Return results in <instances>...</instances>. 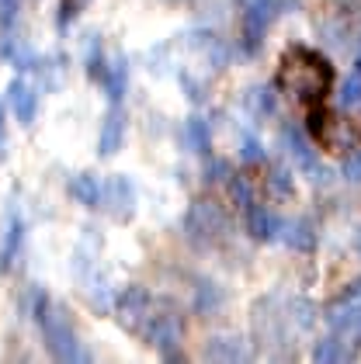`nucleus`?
I'll use <instances>...</instances> for the list:
<instances>
[{"label": "nucleus", "mask_w": 361, "mask_h": 364, "mask_svg": "<svg viewBox=\"0 0 361 364\" xmlns=\"http://www.w3.org/2000/svg\"><path fill=\"white\" fill-rule=\"evenodd\" d=\"M275 87L285 97H292L303 112H309V108L330 101L333 87H337V70L320 49L288 46L278 59Z\"/></svg>", "instance_id": "nucleus-1"}, {"label": "nucleus", "mask_w": 361, "mask_h": 364, "mask_svg": "<svg viewBox=\"0 0 361 364\" xmlns=\"http://www.w3.org/2000/svg\"><path fill=\"white\" fill-rule=\"evenodd\" d=\"M305 129H309V139L327 153L351 156L361 149V125L347 114L330 112L327 105H316L305 112Z\"/></svg>", "instance_id": "nucleus-2"}, {"label": "nucleus", "mask_w": 361, "mask_h": 364, "mask_svg": "<svg viewBox=\"0 0 361 364\" xmlns=\"http://www.w3.org/2000/svg\"><path fill=\"white\" fill-rule=\"evenodd\" d=\"M35 319H38V330L46 336V347H49V354H53L56 361H87V358H90L80 347L73 326H70V316L59 306H53L46 295H42V302H38Z\"/></svg>", "instance_id": "nucleus-3"}, {"label": "nucleus", "mask_w": 361, "mask_h": 364, "mask_svg": "<svg viewBox=\"0 0 361 364\" xmlns=\"http://www.w3.org/2000/svg\"><path fill=\"white\" fill-rule=\"evenodd\" d=\"M278 0H253L244 14V38H247V49H257V42L264 38L268 25L278 18Z\"/></svg>", "instance_id": "nucleus-4"}, {"label": "nucleus", "mask_w": 361, "mask_h": 364, "mask_svg": "<svg viewBox=\"0 0 361 364\" xmlns=\"http://www.w3.org/2000/svg\"><path fill=\"white\" fill-rule=\"evenodd\" d=\"M125 146V114L118 105H111V112L101 122V136H98V153L101 156H115Z\"/></svg>", "instance_id": "nucleus-5"}, {"label": "nucleus", "mask_w": 361, "mask_h": 364, "mask_svg": "<svg viewBox=\"0 0 361 364\" xmlns=\"http://www.w3.org/2000/svg\"><path fill=\"white\" fill-rule=\"evenodd\" d=\"M244 215H247V229H250L253 240H275L278 232H281V219H278L271 208H264V201L247 205Z\"/></svg>", "instance_id": "nucleus-6"}, {"label": "nucleus", "mask_w": 361, "mask_h": 364, "mask_svg": "<svg viewBox=\"0 0 361 364\" xmlns=\"http://www.w3.org/2000/svg\"><path fill=\"white\" fill-rule=\"evenodd\" d=\"M7 101L14 108V118L21 125H31L35 122V112H38V90H31L25 80H11L7 87Z\"/></svg>", "instance_id": "nucleus-7"}, {"label": "nucleus", "mask_w": 361, "mask_h": 364, "mask_svg": "<svg viewBox=\"0 0 361 364\" xmlns=\"http://www.w3.org/2000/svg\"><path fill=\"white\" fill-rule=\"evenodd\" d=\"M66 191H70L73 201H80V205H87V208L105 205V181H98L94 173H73L70 184H66Z\"/></svg>", "instance_id": "nucleus-8"}, {"label": "nucleus", "mask_w": 361, "mask_h": 364, "mask_svg": "<svg viewBox=\"0 0 361 364\" xmlns=\"http://www.w3.org/2000/svg\"><path fill=\"white\" fill-rule=\"evenodd\" d=\"M132 184L125 181V177H111L105 181V205H111V212L118 215V219H125L129 212H132Z\"/></svg>", "instance_id": "nucleus-9"}, {"label": "nucleus", "mask_w": 361, "mask_h": 364, "mask_svg": "<svg viewBox=\"0 0 361 364\" xmlns=\"http://www.w3.org/2000/svg\"><path fill=\"white\" fill-rule=\"evenodd\" d=\"M125 84H129V66H125V59H111L108 63V73H105V94H108L111 105H118L122 101V94H125Z\"/></svg>", "instance_id": "nucleus-10"}, {"label": "nucleus", "mask_w": 361, "mask_h": 364, "mask_svg": "<svg viewBox=\"0 0 361 364\" xmlns=\"http://www.w3.org/2000/svg\"><path fill=\"white\" fill-rule=\"evenodd\" d=\"M181 139L188 142L192 153H209V142H212V136H209V122L198 118V114H192V118L181 125Z\"/></svg>", "instance_id": "nucleus-11"}, {"label": "nucleus", "mask_w": 361, "mask_h": 364, "mask_svg": "<svg viewBox=\"0 0 361 364\" xmlns=\"http://www.w3.org/2000/svg\"><path fill=\"white\" fill-rule=\"evenodd\" d=\"M281 236L288 247L295 250H313V229L305 219H295V223H281Z\"/></svg>", "instance_id": "nucleus-12"}, {"label": "nucleus", "mask_w": 361, "mask_h": 364, "mask_svg": "<svg viewBox=\"0 0 361 364\" xmlns=\"http://www.w3.org/2000/svg\"><path fill=\"white\" fill-rule=\"evenodd\" d=\"M205 358H222V361H236V358H247V350H240V343L233 336H216L212 347H205Z\"/></svg>", "instance_id": "nucleus-13"}, {"label": "nucleus", "mask_w": 361, "mask_h": 364, "mask_svg": "<svg viewBox=\"0 0 361 364\" xmlns=\"http://www.w3.org/2000/svg\"><path fill=\"white\" fill-rule=\"evenodd\" d=\"M264 181H268V195L271 198H292V191H295V188H292V173H288V170L275 167Z\"/></svg>", "instance_id": "nucleus-14"}, {"label": "nucleus", "mask_w": 361, "mask_h": 364, "mask_svg": "<svg viewBox=\"0 0 361 364\" xmlns=\"http://www.w3.org/2000/svg\"><path fill=\"white\" fill-rule=\"evenodd\" d=\"M337 343H340V340H333V336L330 340H323V343L313 350V358H316V361H344V358H347V350H340Z\"/></svg>", "instance_id": "nucleus-15"}, {"label": "nucleus", "mask_w": 361, "mask_h": 364, "mask_svg": "<svg viewBox=\"0 0 361 364\" xmlns=\"http://www.w3.org/2000/svg\"><path fill=\"white\" fill-rule=\"evenodd\" d=\"M18 243H21V223L14 219L11 232H7V243H4V257H0V267H7V264H11V250L18 253Z\"/></svg>", "instance_id": "nucleus-16"}, {"label": "nucleus", "mask_w": 361, "mask_h": 364, "mask_svg": "<svg viewBox=\"0 0 361 364\" xmlns=\"http://www.w3.org/2000/svg\"><path fill=\"white\" fill-rule=\"evenodd\" d=\"M361 101V73H355L347 87H344V105H358Z\"/></svg>", "instance_id": "nucleus-17"}, {"label": "nucleus", "mask_w": 361, "mask_h": 364, "mask_svg": "<svg viewBox=\"0 0 361 364\" xmlns=\"http://www.w3.org/2000/svg\"><path fill=\"white\" fill-rule=\"evenodd\" d=\"M344 177H347V181H361V149L344 160Z\"/></svg>", "instance_id": "nucleus-18"}, {"label": "nucleus", "mask_w": 361, "mask_h": 364, "mask_svg": "<svg viewBox=\"0 0 361 364\" xmlns=\"http://www.w3.org/2000/svg\"><path fill=\"white\" fill-rule=\"evenodd\" d=\"M83 0H63V14H59V25H66V21H73L77 18V11H80Z\"/></svg>", "instance_id": "nucleus-19"}, {"label": "nucleus", "mask_w": 361, "mask_h": 364, "mask_svg": "<svg viewBox=\"0 0 361 364\" xmlns=\"http://www.w3.org/2000/svg\"><path fill=\"white\" fill-rule=\"evenodd\" d=\"M0 142H4V112H0Z\"/></svg>", "instance_id": "nucleus-20"}, {"label": "nucleus", "mask_w": 361, "mask_h": 364, "mask_svg": "<svg viewBox=\"0 0 361 364\" xmlns=\"http://www.w3.org/2000/svg\"><path fill=\"white\" fill-rule=\"evenodd\" d=\"M355 73H361V56H358V63H355Z\"/></svg>", "instance_id": "nucleus-21"}]
</instances>
